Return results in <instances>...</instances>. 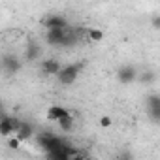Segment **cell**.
I'll list each match as a JSON object with an SVG mask.
<instances>
[{
  "label": "cell",
  "instance_id": "cell-1",
  "mask_svg": "<svg viewBox=\"0 0 160 160\" xmlns=\"http://www.w3.org/2000/svg\"><path fill=\"white\" fill-rule=\"evenodd\" d=\"M77 72H79V64H72V66H66L62 68L57 75H58V81L62 85H70L75 81V77H77Z\"/></svg>",
  "mask_w": 160,
  "mask_h": 160
},
{
  "label": "cell",
  "instance_id": "cell-2",
  "mask_svg": "<svg viewBox=\"0 0 160 160\" xmlns=\"http://www.w3.org/2000/svg\"><path fill=\"white\" fill-rule=\"evenodd\" d=\"M68 115H70V111L64 109V108H60V106H51L47 109V113H45L47 121H51V122H57V121H60L62 117H68Z\"/></svg>",
  "mask_w": 160,
  "mask_h": 160
},
{
  "label": "cell",
  "instance_id": "cell-3",
  "mask_svg": "<svg viewBox=\"0 0 160 160\" xmlns=\"http://www.w3.org/2000/svg\"><path fill=\"white\" fill-rule=\"evenodd\" d=\"M45 27H47V30H64L66 21L62 17H49V19H45Z\"/></svg>",
  "mask_w": 160,
  "mask_h": 160
},
{
  "label": "cell",
  "instance_id": "cell-4",
  "mask_svg": "<svg viewBox=\"0 0 160 160\" xmlns=\"http://www.w3.org/2000/svg\"><path fill=\"white\" fill-rule=\"evenodd\" d=\"M66 38V30H47V42L51 45H57V43H62Z\"/></svg>",
  "mask_w": 160,
  "mask_h": 160
},
{
  "label": "cell",
  "instance_id": "cell-5",
  "mask_svg": "<svg viewBox=\"0 0 160 160\" xmlns=\"http://www.w3.org/2000/svg\"><path fill=\"white\" fill-rule=\"evenodd\" d=\"M42 70H43V73H47V75H57V73L60 72V64H58V60H43Z\"/></svg>",
  "mask_w": 160,
  "mask_h": 160
},
{
  "label": "cell",
  "instance_id": "cell-6",
  "mask_svg": "<svg viewBox=\"0 0 160 160\" xmlns=\"http://www.w3.org/2000/svg\"><path fill=\"white\" fill-rule=\"evenodd\" d=\"M13 134V119L4 117L0 119V136H12Z\"/></svg>",
  "mask_w": 160,
  "mask_h": 160
},
{
  "label": "cell",
  "instance_id": "cell-7",
  "mask_svg": "<svg viewBox=\"0 0 160 160\" xmlns=\"http://www.w3.org/2000/svg\"><path fill=\"white\" fill-rule=\"evenodd\" d=\"M134 77H136V72H134V68H130V66H126V68H122V70L119 72V81H122V83H130Z\"/></svg>",
  "mask_w": 160,
  "mask_h": 160
},
{
  "label": "cell",
  "instance_id": "cell-8",
  "mask_svg": "<svg viewBox=\"0 0 160 160\" xmlns=\"http://www.w3.org/2000/svg\"><path fill=\"white\" fill-rule=\"evenodd\" d=\"M30 136H32V128L28 126V124H21V128L15 132V138L23 143V141H27V139H30Z\"/></svg>",
  "mask_w": 160,
  "mask_h": 160
},
{
  "label": "cell",
  "instance_id": "cell-9",
  "mask_svg": "<svg viewBox=\"0 0 160 160\" xmlns=\"http://www.w3.org/2000/svg\"><path fill=\"white\" fill-rule=\"evenodd\" d=\"M87 38H89V42H102L104 40V30H100V28H89L87 30Z\"/></svg>",
  "mask_w": 160,
  "mask_h": 160
},
{
  "label": "cell",
  "instance_id": "cell-10",
  "mask_svg": "<svg viewBox=\"0 0 160 160\" xmlns=\"http://www.w3.org/2000/svg\"><path fill=\"white\" fill-rule=\"evenodd\" d=\"M57 124H58L64 132H68V130L72 128V117H70V115H68V117H62L60 121H57Z\"/></svg>",
  "mask_w": 160,
  "mask_h": 160
},
{
  "label": "cell",
  "instance_id": "cell-11",
  "mask_svg": "<svg viewBox=\"0 0 160 160\" xmlns=\"http://www.w3.org/2000/svg\"><path fill=\"white\" fill-rule=\"evenodd\" d=\"M8 147H10V149H13V151H19L21 141H19L15 136H10V139H8Z\"/></svg>",
  "mask_w": 160,
  "mask_h": 160
},
{
  "label": "cell",
  "instance_id": "cell-12",
  "mask_svg": "<svg viewBox=\"0 0 160 160\" xmlns=\"http://www.w3.org/2000/svg\"><path fill=\"white\" fill-rule=\"evenodd\" d=\"M113 124V121H111V117H108V115H104V117H100V126L102 128H109Z\"/></svg>",
  "mask_w": 160,
  "mask_h": 160
}]
</instances>
